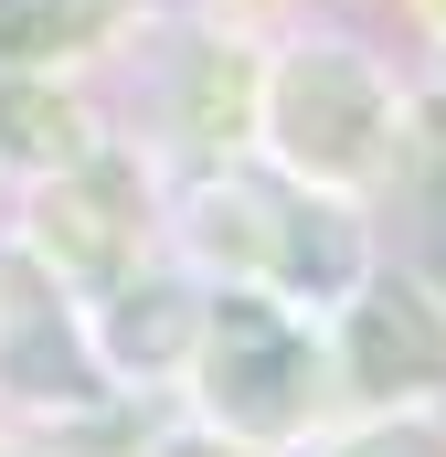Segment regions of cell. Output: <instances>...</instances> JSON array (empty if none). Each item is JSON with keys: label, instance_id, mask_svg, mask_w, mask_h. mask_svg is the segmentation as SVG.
Masks as SVG:
<instances>
[{"label": "cell", "instance_id": "3", "mask_svg": "<svg viewBox=\"0 0 446 457\" xmlns=\"http://www.w3.org/2000/svg\"><path fill=\"white\" fill-rule=\"evenodd\" d=\"M330 383L340 415H372V404H446V277L425 255H383L330 320Z\"/></svg>", "mask_w": 446, "mask_h": 457}, {"label": "cell", "instance_id": "2", "mask_svg": "<svg viewBox=\"0 0 446 457\" xmlns=\"http://www.w3.org/2000/svg\"><path fill=\"white\" fill-rule=\"evenodd\" d=\"M170 394H181V426L213 457H287V447H319L340 426L330 330L298 298L255 287V277H213L202 287Z\"/></svg>", "mask_w": 446, "mask_h": 457}, {"label": "cell", "instance_id": "5", "mask_svg": "<svg viewBox=\"0 0 446 457\" xmlns=\"http://www.w3.org/2000/svg\"><path fill=\"white\" fill-rule=\"evenodd\" d=\"M192 309H202V277H192L170 245L138 255L128 277H107V287L86 298V351H96L107 394H170V372H181V351H192Z\"/></svg>", "mask_w": 446, "mask_h": 457}, {"label": "cell", "instance_id": "7", "mask_svg": "<svg viewBox=\"0 0 446 457\" xmlns=\"http://www.w3.org/2000/svg\"><path fill=\"white\" fill-rule=\"evenodd\" d=\"M319 457H446V404H372V415H340Z\"/></svg>", "mask_w": 446, "mask_h": 457}, {"label": "cell", "instance_id": "8", "mask_svg": "<svg viewBox=\"0 0 446 457\" xmlns=\"http://www.w3.org/2000/svg\"><path fill=\"white\" fill-rule=\"evenodd\" d=\"M393 54L446 75V0H393Z\"/></svg>", "mask_w": 446, "mask_h": 457}, {"label": "cell", "instance_id": "1", "mask_svg": "<svg viewBox=\"0 0 446 457\" xmlns=\"http://www.w3.org/2000/svg\"><path fill=\"white\" fill-rule=\"evenodd\" d=\"M244 160L298 181V192H340L393 213L415 160H425V117H415V64L340 21V11H298L255 43V96H244Z\"/></svg>", "mask_w": 446, "mask_h": 457}, {"label": "cell", "instance_id": "6", "mask_svg": "<svg viewBox=\"0 0 446 457\" xmlns=\"http://www.w3.org/2000/svg\"><path fill=\"white\" fill-rule=\"evenodd\" d=\"M107 138H117V117H107L96 64H0V203L75 170Z\"/></svg>", "mask_w": 446, "mask_h": 457}, {"label": "cell", "instance_id": "4", "mask_svg": "<svg viewBox=\"0 0 446 457\" xmlns=\"http://www.w3.org/2000/svg\"><path fill=\"white\" fill-rule=\"evenodd\" d=\"M117 404L96 351H86V298L0 224V415H96Z\"/></svg>", "mask_w": 446, "mask_h": 457}]
</instances>
